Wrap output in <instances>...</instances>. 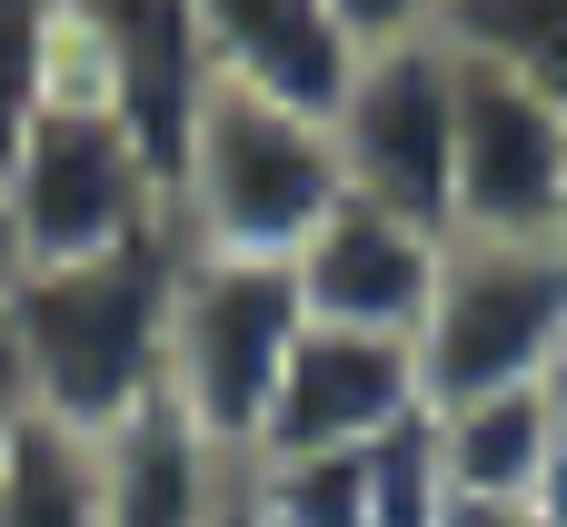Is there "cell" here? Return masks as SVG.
<instances>
[{"instance_id":"cell-1","label":"cell","mask_w":567,"mask_h":527,"mask_svg":"<svg viewBox=\"0 0 567 527\" xmlns=\"http://www.w3.org/2000/svg\"><path fill=\"white\" fill-rule=\"evenodd\" d=\"M169 289H179V229H140L100 259L20 269L10 289V359L20 389L50 428L100 438L140 399H159V349H169Z\"/></svg>"},{"instance_id":"cell-2","label":"cell","mask_w":567,"mask_h":527,"mask_svg":"<svg viewBox=\"0 0 567 527\" xmlns=\"http://www.w3.org/2000/svg\"><path fill=\"white\" fill-rule=\"evenodd\" d=\"M339 199H349V179H339L329 120L209 80L179 159H169V229H179V249L289 269Z\"/></svg>"},{"instance_id":"cell-3","label":"cell","mask_w":567,"mask_h":527,"mask_svg":"<svg viewBox=\"0 0 567 527\" xmlns=\"http://www.w3.org/2000/svg\"><path fill=\"white\" fill-rule=\"evenodd\" d=\"M159 219H169V189H159L150 149L90 90H50L40 120L0 159V229L20 249V269L100 259V249H120V239H140Z\"/></svg>"},{"instance_id":"cell-4","label":"cell","mask_w":567,"mask_h":527,"mask_svg":"<svg viewBox=\"0 0 567 527\" xmlns=\"http://www.w3.org/2000/svg\"><path fill=\"white\" fill-rule=\"evenodd\" d=\"M409 349H419L429 409L538 389L567 349V249L558 239H449L439 299Z\"/></svg>"},{"instance_id":"cell-5","label":"cell","mask_w":567,"mask_h":527,"mask_svg":"<svg viewBox=\"0 0 567 527\" xmlns=\"http://www.w3.org/2000/svg\"><path fill=\"white\" fill-rule=\"evenodd\" d=\"M299 329H309V309H299V279H289V269L179 249L159 389H169L229 458H249V448H259V418H269V399H279V369H289V349H299Z\"/></svg>"},{"instance_id":"cell-6","label":"cell","mask_w":567,"mask_h":527,"mask_svg":"<svg viewBox=\"0 0 567 527\" xmlns=\"http://www.w3.org/2000/svg\"><path fill=\"white\" fill-rule=\"evenodd\" d=\"M329 149L349 199L399 209L449 239V159H458V50L449 40H399L369 50L359 80L329 110Z\"/></svg>"},{"instance_id":"cell-7","label":"cell","mask_w":567,"mask_h":527,"mask_svg":"<svg viewBox=\"0 0 567 527\" xmlns=\"http://www.w3.org/2000/svg\"><path fill=\"white\" fill-rule=\"evenodd\" d=\"M60 90H90L100 110H120V130L150 149V169L169 189V159H179V140H189V120L209 100L189 0H70Z\"/></svg>"},{"instance_id":"cell-8","label":"cell","mask_w":567,"mask_h":527,"mask_svg":"<svg viewBox=\"0 0 567 527\" xmlns=\"http://www.w3.org/2000/svg\"><path fill=\"white\" fill-rule=\"evenodd\" d=\"M567 179V120L508 70L458 60V159H449V239H548Z\"/></svg>"},{"instance_id":"cell-9","label":"cell","mask_w":567,"mask_h":527,"mask_svg":"<svg viewBox=\"0 0 567 527\" xmlns=\"http://www.w3.org/2000/svg\"><path fill=\"white\" fill-rule=\"evenodd\" d=\"M409 418H429L419 349H409V339L299 329V349H289V369H279V399H269L249 458H359V448H379V438L409 428Z\"/></svg>"},{"instance_id":"cell-10","label":"cell","mask_w":567,"mask_h":527,"mask_svg":"<svg viewBox=\"0 0 567 527\" xmlns=\"http://www.w3.org/2000/svg\"><path fill=\"white\" fill-rule=\"evenodd\" d=\"M439 259L449 239L399 219V209H369V199H339L319 219V239L289 259L299 279V309L309 329H349V339H419L429 299H439Z\"/></svg>"},{"instance_id":"cell-11","label":"cell","mask_w":567,"mask_h":527,"mask_svg":"<svg viewBox=\"0 0 567 527\" xmlns=\"http://www.w3.org/2000/svg\"><path fill=\"white\" fill-rule=\"evenodd\" d=\"M189 20H199V60L219 90L329 120L339 90L359 80V40L339 30L329 0H189Z\"/></svg>"},{"instance_id":"cell-12","label":"cell","mask_w":567,"mask_h":527,"mask_svg":"<svg viewBox=\"0 0 567 527\" xmlns=\"http://www.w3.org/2000/svg\"><path fill=\"white\" fill-rule=\"evenodd\" d=\"M100 458V518L110 527H219L239 498V458L159 389L130 418H110L90 438Z\"/></svg>"},{"instance_id":"cell-13","label":"cell","mask_w":567,"mask_h":527,"mask_svg":"<svg viewBox=\"0 0 567 527\" xmlns=\"http://www.w3.org/2000/svg\"><path fill=\"white\" fill-rule=\"evenodd\" d=\"M439 428V458H449V488L458 498H508L528 508L548 448H558V409L548 389H498V399H458V409H429Z\"/></svg>"},{"instance_id":"cell-14","label":"cell","mask_w":567,"mask_h":527,"mask_svg":"<svg viewBox=\"0 0 567 527\" xmlns=\"http://www.w3.org/2000/svg\"><path fill=\"white\" fill-rule=\"evenodd\" d=\"M439 40L458 60H488V70L528 80L567 120V0H449L439 10Z\"/></svg>"},{"instance_id":"cell-15","label":"cell","mask_w":567,"mask_h":527,"mask_svg":"<svg viewBox=\"0 0 567 527\" xmlns=\"http://www.w3.org/2000/svg\"><path fill=\"white\" fill-rule=\"evenodd\" d=\"M0 527H110L100 518V458L80 428L30 418L0 468Z\"/></svg>"},{"instance_id":"cell-16","label":"cell","mask_w":567,"mask_h":527,"mask_svg":"<svg viewBox=\"0 0 567 527\" xmlns=\"http://www.w3.org/2000/svg\"><path fill=\"white\" fill-rule=\"evenodd\" d=\"M249 527H369V458H239Z\"/></svg>"},{"instance_id":"cell-17","label":"cell","mask_w":567,"mask_h":527,"mask_svg":"<svg viewBox=\"0 0 567 527\" xmlns=\"http://www.w3.org/2000/svg\"><path fill=\"white\" fill-rule=\"evenodd\" d=\"M60 50H70V0H0V159L60 90Z\"/></svg>"},{"instance_id":"cell-18","label":"cell","mask_w":567,"mask_h":527,"mask_svg":"<svg viewBox=\"0 0 567 527\" xmlns=\"http://www.w3.org/2000/svg\"><path fill=\"white\" fill-rule=\"evenodd\" d=\"M369 458V527H439L449 518V458H439V428L429 418H409V428H389L379 448H359Z\"/></svg>"},{"instance_id":"cell-19","label":"cell","mask_w":567,"mask_h":527,"mask_svg":"<svg viewBox=\"0 0 567 527\" xmlns=\"http://www.w3.org/2000/svg\"><path fill=\"white\" fill-rule=\"evenodd\" d=\"M329 10H339V30L369 60V50H399V40H439V10L449 0H329Z\"/></svg>"},{"instance_id":"cell-20","label":"cell","mask_w":567,"mask_h":527,"mask_svg":"<svg viewBox=\"0 0 567 527\" xmlns=\"http://www.w3.org/2000/svg\"><path fill=\"white\" fill-rule=\"evenodd\" d=\"M40 409H30V389H20V359H10V339H0V468H10V448H20V428H30Z\"/></svg>"},{"instance_id":"cell-21","label":"cell","mask_w":567,"mask_h":527,"mask_svg":"<svg viewBox=\"0 0 567 527\" xmlns=\"http://www.w3.org/2000/svg\"><path fill=\"white\" fill-rule=\"evenodd\" d=\"M528 518L567 527V428H558V448H548V468H538V488H528Z\"/></svg>"},{"instance_id":"cell-22","label":"cell","mask_w":567,"mask_h":527,"mask_svg":"<svg viewBox=\"0 0 567 527\" xmlns=\"http://www.w3.org/2000/svg\"><path fill=\"white\" fill-rule=\"evenodd\" d=\"M10 289H20V249H10V229H0V329H10Z\"/></svg>"},{"instance_id":"cell-23","label":"cell","mask_w":567,"mask_h":527,"mask_svg":"<svg viewBox=\"0 0 567 527\" xmlns=\"http://www.w3.org/2000/svg\"><path fill=\"white\" fill-rule=\"evenodd\" d=\"M538 389H548V409H558V428H567V349H558V369H548Z\"/></svg>"},{"instance_id":"cell-24","label":"cell","mask_w":567,"mask_h":527,"mask_svg":"<svg viewBox=\"0 0 567 527\" xmlns=\"http://www.w3.org/2000/svg\"><path fill=\"white\" fill-rule=\"evenodd\" d=\"M548 239H558V249H567V179H558V219H548Z\"/></svg>"},{"instance_id":"cell-25","label":"cell","mask_w":567,"mask_h":527,"mask_svg":"<svg viewBox=\"0 0 567 527\" xmlns=\"http://www.w3.org/2000/svg\"><path fill=\"white\" fill-rule=\"evenodd\" d=\"M219 527H249V508H239V498H229V518H219Z\"/></svg>"}]
</instances>
